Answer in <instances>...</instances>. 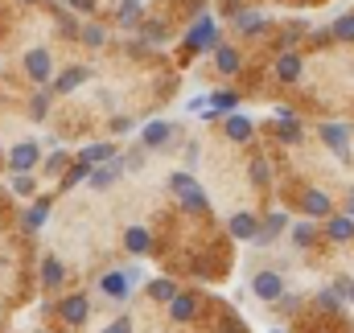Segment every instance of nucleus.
Masks as SVG:
<instances>
[{"instance_id": "4c0bfd02", "label": "nucleus", "mask_w": 354, "mask_h": 333, "mask_svg": "<svg viewBox=\"0 0 354 333\" xmlns=\"http://www.w3.org/2000/svg\"><path fill=\"white\" fill-rule=\"evenodd\" d=\"M83 41H87V46H99V41H103V29H99V25H87V29H83Z\"/></svg>"}, {"instance_id": "c85d7f7f", "label": "nucleus", "mask_w": 354, "mask_h": 333, "mask_svg": "<svg viewBox=\"0 0 354 333\" xmlns=\"http://www.w3.org/2000/svg\"><path fill=\"white\" fill-rule=\"evenodd\" d=\"M334 33H338V37H342V41H354V17H351V12H346V17H338V21H334Z\"/></svg>"}, {"instance_id": "6ab92c4d", "label": "nucleus", "mask_w": 354, "mask_h": 333, "mask_svg": "<svg viewBox=\"0 0 354 333\" xmlns=\"http://www.w3.org/2000/svg\"><path fill=\"white\" fill-rule=\"evenodd\" d=\"M284 227H288V218H284L280 210H272V214H268V222H264V231H260V243H268L272 235H280Z\"/></svg>"}, {"instance_id": "a211bd4d", "label": "nucleus", "mask_w": 354, "mask_h": 333, "mask_svg": "<svg viewBox=\"0 0 354 333\" xmlns=\"http://www.w3.org/2000/svg\"><path fill=\"white\" fill-rule=\"evenodd\" d=\"M354 235V218H330V239L334 243H346Z\"/></svg>"}, {"instance_id": "a19ab883", "label": "nucleus", "mask_w": 354, "mask_h": 333, "mask_svg": "<svg viewBox=\"0 0 354 333\" xmlns=\"http://www.w3.org/2000/svg\"><path fill=\"white\" fill-rule=\"evenodd\" d=\"M71 4H75L79 12H91V8H95V0H71Z\"/></svg>"}, {"instance_id": "4468645a", "label": "nucleus", "mask_w": 354, "mask_h": 333, "mask_svg": "<svg viewBox=\"0 0 354 333\" xmlns=\"http://www.w3.org/2000/svg\"><path fill=\"white\" fill-rule=\"evenodd\" d=\"M235 25H239V33H260L268 21L260 12H252V8H243V12H235Z\"/></svg>"}, {"instance_id": "6e6552de", "label": "nucleus", "mask_w": 354, "mask_h": 333, "mask_svg": "<svg viewBox=\"0 0 354 333\" xmlns=\"http://www.w3.org/2000/svg\"><path fill=\"white\" fill-rule=\"evenodd\" d=\"M260 231H264V227H260L252 214H235V218H231V235H235V239H260Z\"/></svg>"}, {"instance_id": "9b49d317", "label": "nucleus", "mask_w": 354, "mask_h": 333, "mask_svg": "<svg viewBox=\"0 0 354 333\" xmlns=\"http://www.w3.org/2000/svg\"><path fill=\"white\" fill-rule=\"evenodd\" d=\"M276 75H280L284 83H297V79H301V58H297V54L276 58Z\"/></svg>"}, {"instance_id": "b1692460", "label": "nucleus", "mask_w": 354, "mask_h": 333, "mask_svg": "<svg viewBox=\"0 0 354 333\" xmlns=\"http://www.w3.org/2000/svg\"><path fill=\"white\" fill-rule=\"evenodd\" d=\"M227 136H231V140H252V124L239 120V115H231V120H227Z\"/></svg>"}, {"instance_id": "5701e85b", "label": "nucleus", "mask_w": 354, "mask_h": 333, "mask_svg": "<svg viewBox=\"0 0 354 333\" xmlns=\"http://www.w3.org/2000/svg\"><path fill=\"white\" fill-rule=\"evenodd\" d=\"M194 309H198V305H194V296H177L174 305H169L174 321H189V317H194Z\"/></svg>"}, {"instance_id": "ddd939ff", "label": "nucleus", "mask_w": 354, "mask_h": 333, "mask_svg": "<svg viewBox=\"0 0 354 333\" xmlns=\"http://www.w3.org/2000/svg\"><path fill=\"white\" fill-rule=\"evenodd\" d=\"M87 79H91V70H87V66H75V70H66V75H62V79L54 83V91H58V95H66V91H75V86H79V83H87Z\"/></svg>"}, {"instance_id": "2eb2a0df", "label": "nucleus", "mask_w": 354, "mask_h": 333, "mask_svg": "<svg viewBox=\"0 0 354 333\" xmlns=\"http://www.w3.org/2000/svg\"><path fill=\"white\" fill-rule=\"evenodd\" d=\"M214 66H218V75H235V70H239V54H235V50H227V46H218Z\"/></svg>"}, {"instance_id": "f704fd0d", "label": "nucleus", "mask_w": 354, "mask_h": 333, "mask_svg": "<svg viewBox=\"0 0 354 333\" xmlns=\"http://www.w3.org/2000/svg\"><path fill=\"white\" fill-rule=\"evenodd\" d=\"M12 189H17V193H33V177H29V173L12 177Z\"/></svg>"}, {"instance_id": "1a4fd4ad", "label": "nucleus", "mask_w": 354, "mask_h": 333, "mask_svg": "<svg viewBox=\"0 0 354 333\" xmlns=\"http://www.w3.org/2000/svg\"><path fill=\"white\" fill-rule=\"evenodd\" d=\"M128 284H132V280H128V276H120V272H107V276L99 280V288H103L107 296H115V301H120V296H128Z\"/></svg>"}, {"instance_id": "412c9836", "label": "nucleus", "mask_w": 354, "mask_h": 333, "mask_svg": "<svg viewBox=\"0 0 354 333\" xmlns=\"http://www.w3.org/2000/svg\"><path fill=\"white\" fill-rule=\"evenodd\" d=\"M41 280H46V288H58V284H62V263H58L54 255L41 263Z\"/></svg>"}, {"instance_id": "bb28decb", "label": "nucleus", "mask_w": 354, "mask_h": 333, "mask_svg": "<svg viewBox=\"0 0 354 333\" xmlns=\"http://www.w3.org/2000/svg\"><path fill=\"white\" fill-rule=\"evenodd\" d=\"M140 33H145L149 41H165V37H169V29H165L161 21H145V29H140Z\"/></svg>"}, {"instance_id": "c9c22d12", "label": "nucleus", "mask_w": 354, "mask_h": 333, "mask_svg": "<svg viewBox=\"0 0 354 333\" xmlns=\"http://www.w3.org/2000/svg\"><path fill=\"white\" fill-rule=\"evenodd\" d=\"M223 333H248V325H243L239 317H231V313H227V317H223Z\"/></svg>"}, {"instance_id": "a878e982", "label": "nucleus", "mask_w": 354, "mask_h": 333, "mask_svg": "<svg viewBox=\"0 0 354 333\" xmlns=\"http://www.w3.org/2000/svg\"><path fill=\"white\" fill-rule=\"evenodd\" d=\"M95 173H91V165L87 161H75V173H66V181L62 185H79V181H91Z\"/></svg>"}, {"instance_id": "2f4dec72", "label": "nucleus", "mask_w": 354, "mask_h": 333, "mask_svg": "<svg viewBox=\"0 0 354 333\" xmlns=\"http://www.w3.org/2000/svg\"><path fill=\"white\" fill-rule=\"evenodd\" d=\"M136 17H140V0H124V4H120V21H124V25H132Z\"/></svg>"}, {"instance_id": "f257e3e1", "label": "nucleus", "mask_w": 354, "mask_h": 333, "mask_svg": "<svg viewBox=\"0 0 354 333\" xmlns=\"http://www.w3.org/2000/svg\"><path fill=\"white\" fill-rule=\"evenodd\" d=\"M169 185H174V193H177V202L185 206V210H206L210 206V198H206V189L189 177V173H174L169 177Z\"/></svg>"}, {"instance_id": "e433bc0d", "label": "nucleus", "mask_w": 354, "mask_h": 333, "mask_svg": "<svg viewBox=\"0 0 354 333\" xmlns=\"http://www.w3.org/2000/svg\"><path fill=\"white\" fill-rule=\"evenodd\" d=\"M252 181H256V185L268 181V161H252Z\"/></svg>"}, {"instance_id": "58836bf2", "label": "nucleus", "mask_w": 354, "mask_h": 333, "mask_svg": "<svg viewBox=\"0 0 354 333\" xmlns=\"http://www.w3.org/2000/svg\"><path fill=\"white\" fill-rule=\"evenodd\" d=\"M103 333H132V321H128V317H120V321H111Z\"/></svg>"}, {"instance_id": "79ce46f5", "label": "nucleus", "mask_w": 354, "mask_h": 333, "mask_svg": "<svg viewBox=\"0 0 354 333\" xmlns=\"http://www.w3.org/2000/svg\"><path fill=\"white\" fill-rule=\"evenodd\" d=\"M346 206H351V214H354V189H351V193H346Z\"/></svg>"}, {"instance_id": "cd10ccee", "label": "nucleus", "mask_w": 354, "mask_h": 333, "mask_svg": "<svg viewBox=\"0 0 354 333\" xmlns=\"http://www.w3.org/2000/svg\"><path fill=\"white\" fill-rule=\"evenodd\" d=\"M280 140H284V144H297V140H301L297 120H280Z\"/></svg>"}, {"instance_id": "c756f323", "label": "nucleus", "mask_w": 354, "mask_h": 333, "mask_svg": "<svg viewBox=\"0 0 354 333\" xmlns=\"http://www.w3.org/2000/svg\"><path fill=\"white\" fill-rule=\"evenodd\" d=\"M292 243H297V247H309V243H313V227H309V222L292 227Z\"/></svg>"}, {"instance_id": "72a5a7b5", "label": "nucleus", "mask_w": 354, "mask_h": 333, "mask_svg": "<svg viewBox=\"0 0 354 333\" xmlns=\"http://www.w3.org/2000/svg\"><path fill=\"white\" fill-rule=\"evenodd\" d=\"M50 99H54V95H50V91H46V95H37V99H33V115H37V120H41V115H46V111H50Z\"/></svg>"}, {"instance_id": "20e7f679", "label": "nucleus", "mask_w": 354, "mask_h": 333, "mask_svg": "<svg viewBox=\"0 0 354 333\" xmlns=\"http://www.w3.org/2000/svg\"><path fill=\"white\" fill-rule=\"evenodd\" d=\"M58 313H62V321L66 325H83L87 321V313H91V301L79 292V296H66L62 305H58Z\"/></svg>"}, {"instance_id": "dca6fc26", "label": "nucleus", "mask_w": 354, "mask_h": 333, "mask_svg": "<svg viewBox=\"0 0 354 333\" xmlns=\"http://www.w3.org/2000/svg\"><path fill=\"white\" fill-rule=\"evenodd\" d=\"M46 218H50V198H41V202H33V210L25 214V227H29V231H37V227H41Z\"/></svg>"}, {"instance_id": "c03bdc74", "label": "nucleus", "mask_w": 354, "mask_h": 333, "mask_svg": "<svg viewBox=\"0 0 354 333\" xmlns=\"http://www.w3.org/2000/svg\"><path fill=\"white\" fill-rule=\"evenodd\" d=\"M25 4H33V0H25Z\"/></svg>"}, {"instance_id": "f03ea898", "label": "nucleus", "mask_w": 354, "mask_h": 333, "mask_svg": "<svg viewBox=\"0 0 354 333\" xmlns=\"http://www.w3.org/2000/svg\"><path fill=\"white\" fill-rule=\"evenodd\" d=\"M185 46H189V50H210V46H218V25H214L210 17H202V21L189 29Z\"/></svg>"}, {"instance_id": "4be33fe9", "label": "nucleus", "mask_w": 354, "mask_h": 333, "mask_svg": "<svg viewBox=\"0 0 354 333\" xmlns=\"http://www.w3.org/2000/svg\"><path fill=\"white\" fill-rule=\"evenodd\" d=\"M149 296H153V301H169V305H174L177 288L169 284V280H153V284H149Z\"/></svg>"}, {"instance_id": "393cba45", "label": "nucleus", "mask_w": 354, "mask_h": 333, "mask_svg": "<svg viewBox=\"0 0 354 333\" xmlns=\"http://www.w3.org/2000/svg\"><path fill=\"white\" fill-rule=\"evenodd\" d=\"M115 177H120V165H115V161H111V165H107V169H99V173H95V177H91V185H95V189H107V185H111V181H115Z\"/></svg>"}, {"instance_id": "f3484780", "label": "nucleus", "mask_w": 354, "mask_h": 333, "mask_svg": "<svg viewBox=\"0 0 354 333\" xmlns=\"http://www.w3.org/2000/svg\"><path fill=\"white\" fill-rule=\"evenodd\" d=\"M111 157H115V149H111V144H91V149L79 153V161H87V165H95V161H111Z\"/></svg>"}, {"instance_id": "37998d69", "label": "nucleus", "mask_w": 354, "mask_h": 333, "mask_svg": "<svg viewBox=\"0 0 354 333\" xmlns=\"http://www.w3.org/2000/svg\"><path fill=\"white\" fill-rule=\"evenodd\" d=\"M346 296H351V301H354V284H351V292H346Z\"/></svg>"}, {"instance_id": "f8f14e48", "label": "nucleus", "mask_w": 354, "mask_h": 333, "mask_svg": "<svg viewBox=\"0 0 354 333\" xmlns=\"http://www.w3.org/2000/svg\"><path fill=\"white\" fill-rule=\"evenodd\" d=\"M169 132H174V128H169L165 120H157V124H149V128H145V136H140V140H145L149 149H161V144L169 140Z\"/></svg>"}, {"instance_id": "473e14b6", "label": "nucleus", "mask_w": 354, "mask_h": 333, "mask_svg": "<svg viewBox=\"0 0 354 333\" xmlns=\"http://www.w3.org/2000/svg\"><path fill=\"white\" fill-rule=\"evenodd\" d=\"M210 103H214V107H218V111H227V107H235V103H239V99H235V95H231V91H214V95H210Z\"/></svg>"}, {"instance_id": "0eeeda50", "label": "nucleus", "mask_w": 354, "mask_h": 333, "mask_svg": "<svg viewBox=\"0 0 354 333\" xmlns=\"http://www.w3.org/2000/svg\"><path fill=\"white\" fill-rule=\"evenodd\" d=\"M252 288H256V296H260V301H276V296L284 292V284H280V276H276V272H260V276L252 280Z\"/></svg>"}, {"instance_id": "423d86ee", "label": "nucleus", "mask_w": 354, "mask_h": 333, "mask_svg": "<svg viewBox=\"0 0 354 333\" xmlns=\"http://www.w3.org/2000/svg\"><path fill=\"white\" fill-rule=\"evenodd\" d=\"M8 165H12V173H17V177H21V173H29V169L37 165V144H33V140L17 144V149H12V157H8Z\"/></svg>"}, {"instance_id": "7c9ffc66", "label": "nucleus", "mask_w": 354, "mask_h": 333, "mask_svg": "<svg viewBox=\"0 0 354 333\" xmlns=\"http://www.w3.org/2000/svg\"><path fill=\"white\" fill-rule=\"evenodd\" d=\"M338 292H342V288H326V292H322V296H317V305H322V309H326V313H334V309H338V305H342V301H338Z\"/></svg>"}, {"instance_id": "9d476101", "label": "nucleus", "mask_w": 354, "mask_h": 333, "mask_svg": "<svg viewBox=\"0 0 354 333\" xmlns=\"http://www.w3.org/2000/svg\"><path fill=\"white\" fill-rule=\"evenodd\" d=\"M124 247L132 251V255H145V251L153 247V235H149L145 227H132V231H128V239H124Z\"/></svg>"}, {"instance_id": "ea45409f", "label": "nucleus", "mask_w": 354, "mask_h": 333, "mask_svg": "<svg viewBox=\"0 0 354 333\" xmlns=\"http://www.w3.org/2000/svg\"><path fill=\"white\" fill-rule=\"evenodd\" d=\"M62 165H66V157H62V153H54V157H50V173H58Z\"/></svg>"}, {"instance_id": "aec40b11", "label": "nucleus", "mask_w": 354, "mask_h": 333, "mask_svg": "<svg viewBox=\"0 0 354 333\" xmlns=\"http://www.w3.org/2000/svg\"><path fill=\"white\" fill-rule=\"evenodd\" d=\"M305 210H309V214H330V198H326L322 189H309V193H305Z\"/></svg>"}, {"instance_id": "7ed1b4c3", "label": "nucleus", "mask_w": 354, "mask_h": 333, "mask_svg": "<svg viewBox=\"0 0 354 333\" xmlns=\"http://www.w3.org/2000/svg\"><path fill=\"white\" fill-rule=\"evenodd\" d=\"M25 75H29L33 83H46V79L54 75V62H50V54H46V50H29V54H25Z\"/></svg>"}, {"instance_id": "39448f33", "label": "nucleus", "mask_w": 354, "mask_h": 333, "mask_svg": "<svg viewBox=\"0 0 354 333\" xmlns=\"http://www.w3.org/2000/svg\"><path fill=\"white\" fill-rule=\"evenodd\" d=\"M322 140H326L342 161L351 157V136H346V128H342V124H322Z\"/></svg>"}]
</instances>
